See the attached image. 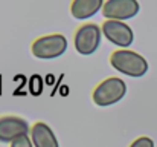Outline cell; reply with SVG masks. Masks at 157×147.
I'll return each mask as SVG.
<instances>
[{"label":"cell","instance_id":"1","mask_svg":"<svg viewBox=\"0 0 157 147\" xmlns=\"http://www.w3.org/2000/svg\"><path fill=\"white\" fill-rule=\"evenodd\" d=\"M110 64L121 74L128 77H144L148 72V61L137 52L128 49H117L110 55Z\"/></svg>","mask_w":157,"mask_h":147},{"label":"cell","instance_id":"2","mask_svg":"<svg viewBox=\"0 0 157 147\" xmlns=\"http://www.w3.org/2000/svg\"><path fill=\"white\" fill-rule=\"evenodd\" d=\"M127 94V84L124 83V80L117 78V77H110L104 81H101L93 94H92V100L96 106L99 107H107L111 106L117 101H121Z\"/></svg>","mask_w":157,"mask_h":147},{"label":"cell","instance_id":"3","mask_svg":"<svg viewBox=\"0 0 157 147\" xmlns=\"http://www.w3.org/2000/svg\"><path fill=\"white\" fill-rule=\"evenodd\" d=\"M67 39L63 34H48L43 37H38L32 46L31 52L35 58L40 60H53L61 57L67 51Z\"/></svg>","mask_w":157,"mask_h":147},{"label":"cell","instance_id":"4","mask_svg":"<svg viewBox=\"0 0 157 147\" xmlns=\"http://www.w3.org/2000/svg\"><path fill=\"white\" fill-rule=\"evenodd\" d=\"M101 35H102V29L99 25H96V23L81 25L75 31V37H73L76 52L81 55L95 54L98 48L101 46V39H102Z\"/></svg>","mask_w":157,"mask_h":147},{"label":"cell","instance_id":"5","mask_svg":"<svg viewBox=\"0 0 157 147\" xmlns=\"http://www.w3.org/2000/svg\"><path fill=\"white\" fill-rule=\"evenodd\" d=\"M101 29H102V35L105 39L119 46V48H128L133 45L134 42V34H133V29L125 25L124 22H117V20H105L104 23L101 25Z\"/></svg>","mask_w":157,"mask_h":147},{"label":"cell","instance_id":"6","mask_svg":"<svg viewBox=\"0 0 157 147\" xmlns=\"http://www.w3.org/2000/svg\"><path fill=\"white\" fill-rule=\"evenodd\" d=\"M28 133H31V127L26 120L15 115L0 116V143H14Z\"/></svg>","mask_w":157,"mask_h":147},{"label":"cell","instance_id":"7","mask_svg":"<svg viewBox=\"0 0 157 147\" xmlns=\"http://www.w3.org/2000/svg\"><path fill=\"white\" fill-rule=\"evenodd\" d=\"M139 3L136 0H107L102 8V15L107 20L124 22L139 14Z\"/></svg>","mask_w":157,"mask_h":147},{"label":"cell","instance_id":"8","mask_svg":"<svg viewBox=\"0 0 157 147\" xmlns=\"http://www.w3.org/2000/svg\"><path fill=\"white\" fill-rule=\"evenodd\" d=\"M31 141L34 147H59L53 130L43 121H37L31 127Z\"/></svg>","mask_w":157,"mask_h":147},{"label":"cell","instance_id":"9","mask_svg":"<svg viewBox=\"0 0 157 147\" xmlns=\"http://www.w3.org/2000/svg\"><path fill=\"white\" fill-rule=\"evenodd\" d=\"M104 8L102 0H73L70 5V12L78 20H86L93 17L99 9Z\"/></svg>","mask_w":157,"mask_h":147},{"label":"cell","instance_id":"10","mask_svg":"<svg viewBox=\"0 0 157 147\" xmlns=\"http://www.w3.org/2000/svg\"><path fill=\"white\" fill-rule=\"evenodd\" d=\"M130 147H154V141L148 137H140V138L134 140L130 144Z\"/></svg>","mask_w":157,"mask_h":147},{"label":"cell","instance_id":"11","mask_svg":"<svg viewBox=\"0 0 157 147\" xmlns=\"http://www.w3.org/2000/svg\"><path fill=\"white\" fill-rule=\"evenodd\" d=\"M11 147H34L31 138L26 135V137H21L18 140H15L14 143H11Z\"/></svg>","mask_w":157,"mask_h":147}]
</instances>
